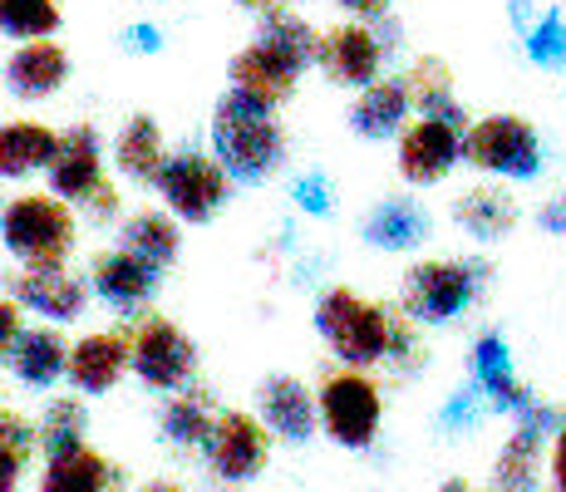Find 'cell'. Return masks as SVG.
I'll use <instances>...</instances> for the list:
<instances>
[{"mask_svg": "<svg viewBox=\"0 0 566 492\" xmlns=\"http://www.w3.org/2000/svg\"><path fill=\"white\" fill-rule=\"evenodd\" d=\"M315 404H321V429L331 433V443L350 448V453L375 448L385 399H379V385L365 369H331L315 389Z\"/></svg>", "mask_w": 566, "mask_h": 492, "instance_id": "277c9868", "label": "cell"}, {"mask_svg": "<svg viewBox=\"0 0 566 492\" xmlns=\"http://www.w3.org/2000/svg\"><path fill=\"white\" fill-rule=\"evenodd\" d=\"M154 188L163 197V207H168L178 222L202 227L227 207V197H232V178L222 172V163H217L212 153L182 148V153H168V163H163Z\"/></svg>", "mask_w": 566, "mask_h": 492, "instance_id": "8992f818", "label": "cell"}, {"mask_svg": "<svg viewBox=\"0 0 566 492\" xmlns=\"http://www.w3.org/2000/svg\"><path fill=\"white\" fill-rule=\"evenodd\" d=\"M207 473H212L217 488H247L266 473V458H271V439H266V423L256 414L242 409H222L217 414V429L212 443H207Z\"/></svg>", "mask_w": 566, "mask_h": 492, "instance_id": "9c48e42d", "label": "cell"}, {"mask_svg": "<svg viewBox=\"0 0 566 492\" xmlns=\"http://www.w3.org/2000/svg\"><path fill=\"white\" fill-rule=\"evenodd\" d=\"M542 473V443L527 433H513L493 463V492H537Z\"/></svg>", "mask_w": 566, "mask_h": 492, "instance_id": "1f68e13d", "label": "cell"}, {"mask_svg": "<svg viewBox=\"0 0 566 492\" xmlns=\"http://www.w3.org/2000/svg\"><path fill=\"white\" fill-rule=\"evenodd\" d=\"M552 483H557V492H566V429L557 433V448H552Z\"/></svg>", "mask_w": 566, "mask_h": 492, "instance_id": "bcb514c9", "label": "cell"}, {"mask_svg": "<svg viewBox=\"0 0 566 492\" xmlns=\"http://www.w3.org/2000/svg\"><path fill=\"white\" fill-rule=\"evenodd\" d=\"M340 10H350V15L360 20H385L389 15V0H335Z\"/></svg>", "mask_w": 566, "mask_h": 492, "instance_id": "f6af8a7d", "label": "cell"}, {"mask_svg": "<svg viewBox=\"0 0 566 492\" xmlns=\"http://www.w3.org/2000/svg\"><path fill=\"white\" fill-rule=\"evenodd\" d=\"M138 492H188L182 483H172V478H154V483H144Z\"/></svg>", "mask_w": 566, "mask_h": 492, "instance_id": "681fc988", "label": "cell"}, {"mask_svg": "<svg viewBox=\"0 0 566 492\" xmlns=\"http://www.w3.org/2000/svg\"><path fill=\"white\" fill-rule=\"evenodd\" d=\"M468 365H473V385L483 389V399H488V409H497V414H517L532 404V389H522L517 385V375H513V349H507V341L497 331H483L473 341V355H468Z\"/></svg>", "mask_w": 566, "mask_h": 492, "instance_id": "ac0fdd59", "label": "cell"}, {"mask_svg": "<svg viewBox=\"0 0 566 492\" xmlns=\"http://www.w3.org/2000/svg\"><path fill=\"white\" fill-rule=\"evenodd\" d=\"M84 433H90V409H84V399H74V394L50 399L45 419H40V448H45V458H64V453H74V448H84Z\"/></svg>", "mask_w": 566, "mask_h": 492, "instance_id": "4dcf8cb0", "label": "cell"}, {"mask_svg": "<svg viewBox=\"0 0 566 492\" xmlns=\"http://www.w3.org/2000/svg\"><path fill=\"white\" fill-rule=\"evenodd\" d=\"M256 419L266 423L276 439L311 443L315 439V423H321V404H315V389H306V379L266 375L256 385Z\"/></svg>", "mask_w": 566, "mask_h": 492, "instance_id": "4fadbf2b", "label": "cell"}, {"mask_svg": "<svg viewBox=\"0 0 566 492\" xmlns=\"http://www.w3.org/2000/svg\"><path fill=\"white\" fill-rule=\"evenodd\" d=\"M20 311H25V305H20L15 295H0V359H10V349H15L20 335H25V321H20Z\"/></svg>", "mask_w": 566, "mask_h": 492, "instance_id": "60d3db41", "label": "cell"}, {"mask_svg": "<svg viewBox=\"0 0 566 492\" xmlns=\"http://www.w3.org/2000/svg\"><path fill=\"white\" fill-rule=\"evenodd\" d=\"M114 163L128 182H158L163 163H168V148H163V128L154 114H134L114 138Z\"/></svg>", "mask_w": 566, "mask_h": 492, "instance_id": "d4e9b609", "label": "cell"}, {"mask_svg": "<svg viewBox=\"0 0 566 492\" xmlns=\"http://www.w3.org/2000/svg\"><path fill=\"white\" fill-rule=\"evenodd\" d=\"M134 369V355H128V335L124 331H94L84 341L70 345V385L80 394H108L118 379Z\"/></svg>", "mask_w": 566, "mask_h": 492, "instance_id": "e0dca14e", "label": "cell"}, {"mask_svg": "<svg viewBox=\"0 0 566 492\" xmlns=\"http://www.w3.org/2000/svg\"><path fill=\"white\" fill-rule=\"evenodd\" d=\"M10 369H15V379L25 389H54L64 379V369H70V345H64V335L54 331V325H35V331L20 335V345L10 349L6 359Z\"/></svg>", "mask_w": 566, "mask_h": 492, "instance_id": "cb8c5ba5", "label": "cell"}, {"mask_svg": "<svg viewBox=\"0 0 566 492\" xmlns=\"http://www.w3.org/2000/svg\"><path fill=\"white\" fill-rule=\"evenodd\" d=\"M453 163H463V134L439 118H413L399 134V172L413 188H433L453 172Z\"/></svg>", "mask_w": 566, "mask_h": 492, "instance_id": "30bf717a", "label": "cell"}, {"mask_svg": "<svg viewBox=\"0 0 566 492\" xmlns=\"http://www.w3.org/2000/svg\"><path fill=\"white\" fill-rule=\"evenodd\" d=\"M566 429V414L562 409H552V404H542V399H532L527 409L517 414V433H527V439H557V433Z\"/></svg>", "mask_w": 566, "mask_h": 492, "instance_id": "8d00e7d4", "label": "cell"}, {"mask_svg": "<svg viewBox=\"0 0 566 492\" xmlns=\"http://www.w3.org/2000/svg\"><path fill=\"white\" fill-rule=\"evenodd\" d=\"M20 468H25V458L0 448V492H20Z\"/></svg>", "mask_w": 566, "mask_h": 492, "instance_id": "ee69618b", "label": "cell"}, {"mask_svg": "<svg viewBox=\"0 0 566 492\" xmlns=\"http://www.w3.org/2000/svg\"><path fill=\"white\" fill-rule=\"evenodd\" d=\"M453 222H459L473 242H497V237L513 232L517 202L503 188H468V192H459V202H453Z\"/></svg>", "mask_w": 566, "mask_h": 492, "instance_id": "f546056e", "label": "cell"}, {"mask_svg": "<svg viewBox=\"0 0 566 492\" xmlns=\"http://www.w3.org/2000/svg\"><path fill=\"white\" fill-rule=\"evenodd\" d=\"M0 414H6V409H0Z\"/></svg>", "mask_w": 566, "mask_h": 492, "instance_id": "816d5d0a", "label": "cell"}, {"mask_svg": "<svg viewBox=\"0 0 566 492\" xmlns=\"http://www.w3.org/2000/svg\"><path fill=\"white\" fill-rule=\"evenodd\" d=\"M0 448H10V453L30 458L40 448V423L20 419V414H0Z\"/></svg>", "mask_w": 566, "mask_h": 492, "instance_id": "f35d334b", "label": "cell"}, {"mask_svg": "<svg viewBox=\"0 0 566 492\" xmlns=\"http://www.w3.org/2000/svg\"><path fill=\"white\" fill-rule=\"evenodd\" d=\"M40 492H124V468L84 443L64 458H50L40 473Z\"/></svg>", "mask_w": 566, "mask_h": 492, "instance_id": "603a6c76", "label": "cell"}, {"mask_svg": "<svg viewBox=\"0 0 566 492\" xmlns=\"http://www.w3.org/2000/svg\"><path fill=\"white\" fill-rule=\"evenodd\" d=\"M483 281V261H419L405 271V315L413 325H449L478 301Z\"/></svg>", "mask_w": 566, "mask_h": 492, "instance_id": "5b68a950", "label": "cell"}, {"mask_svg": "<svg viewBox=\"0 0 566 492\" xmlns=\"http://www.w3.org/2000/svg\"><path fill=\"white\" fill-rule=\"evenodd\" d=\"M291 202H296V212H306V217H315V222H325V217L335 212V182H331V172L306 168L296 182H291Z\"/></svg>", "mask_w": 566, "mask_h": 492, "instance_id": "d590c367", "label": "cell"}, {"mask_svg": "<svg viewBox=\"0 0 566 492\" xmlns=\"http://www.w3.org/2000/svg\"><path fill=\"white\" fill-rule=\"evenodd\" d=\"M242 10H252V15H271V10H281V0H237Z\"/></svg>", "mask_w": 566, "mask_h": 492, "instance_id": "c3c4849f", "label": "cell"}, {"mask_svg": "<svg viewBox=\"0 0 566 492\" xmlns=\"http://www.w3.org/2000/svg\"><path fill=\"white\" fill-rule=\"evenodd\" d=\"M0 247L20 271H60L74 251V212L54 192H20L0 207Z\"/></svg>", "mask_w": 566, "mask_h": 492, "instance_id": "7a4b0ae2", "label": "cell"}, {"mask_svg": "<svg viewBox=\"0 0 566 492\" xmlns=\"http://www.w3.org/2000/svg\"><path fill=\"white\" fill-rule=\"evenodd\" d=\"M439 492H478L473 483H463V478H449V483H443Z\"/></svg>", "mask_w": 566, "mask_h": 492, "instance_id": "f907efd6", "label": "cell"}, {"mask_svg": "<svg viewBox=\"0 0 566 492\" xmlns=\"http://www.w3.org/2000/svg\"><path fill=\"white\" fill-rule=\"evenodd\" d=\"M256 45L281 54L291 70H311V64H321V35H315V25L306 15H296V10H286V6L271 10V15H261Z\"/></svg>", "mask_w": 566, "mask_h": 492, "instance_id": "83f0119b", "label": "cell"}, {"mask_svg": "<svg viewBox=\"0 0 566 492\" xmlns=\"http://www.w3.org/2000/svg\"><path fill=\"white\" fill-rule=\"evenodd\" d=\"M227 90L232 94H242V98H252L256 108H266V114H276L281 104H286L291 94H296V80H301V70H291L281 54H271L266 45H247V50H237L232 54V70H227Z\"/></svg>", "mask_w": 566, "mask_h": 492, "instance_id": "2e32d148", "label": "cell"}, {"mask_svg": "<svg viewBox=\"0 0 566 492\" xmlns=\"http://www.w3.org/2000/svg\"><path fill=\"white\" fill-rule=\"evenodd\" d=\"M463 163L493 172V178L527 182L542 172V138H537V128L517 114L478 118V124L463 134Z\"/></svg>", "mask_w": 566, "mask_h": 492, "instance_id": "ba28073f", "label": "cell"}, {"mask_svg": "<svg viewBox=\"0 0 566 492\" xmlns=\"http://www.w3.org/2000/svg\"><path fill=\"white\" fill-rule=\"evenodd\" d=\"M50 178V192L70 207H84L94 192L104 188V138L94 124H74L60 144V158L54 168L45 172Z\"/></svg>", "mask_w": 566, "mask_h": 492, "instance_id": "7c38bea8", "label": "cell"}, {"mask_svg": "<svg viewBox=\"0 0 566 492\" xmlns=\"http://www.w3.org/2000/svg\"><path fill=\"white\" fill-rule=\"evenodd\" d=\"M60 6L54 0H0V35L10 40H50L60 30Z\"/></svg>", "mask_w": 566, "mask_h": 492, "instance_id": "d6a6232c", "label": "cell"}, {"mask_svg": "<svg viewBox=\"0 0 566 492\" xmlns=\"http://www.w3.org/2000/svg\"><path fill=\"white\" fill-rule=\"evenodd\" d=\"M84 217H90L94 227H104V222H114L118 217V192H114V182H104L99 192L90 197V202H84Z\"/></svg>", "mask_w": 566, "mask_h": 492, "instance_id": "b9f144b4", "label": "cell"}, {"mask_svg": "<svg viewBox=\"0 0 566 492\" xmlns=\"http://www.w3.org/2000/svg\"><path fill=\"white\" fill-rule=\"evenodd\" d=\"M217 414H222V409L212 404V394H207V389H188V394H172V399H168L158 429H163V439H168L172 448H202V453H207L212 429H217Z\"/></svg>", "mask_w": 566, "mask_h": 492, "instance_id": "f1b7e54d", "label": "cell"}, {"mask_svg": "<svg viewBox=\"0 0 566 492\" xmlns=\"http://www.w3.org/2000/svg\"><path fill=\"white\" fill-rule=\"evenodd\" d=\"M389 369H399V375H413V369L423 365V345H419V335H413V325L409 321H399L395 315V341H389V359H385Z\"/></svg>", "mask_w": 566, "mask_h": 492, "instance_id": "74e56055", "label": "cell"}, {"mask_svg": "<svg viewBox=\"0 0 566 492\" xmlns=\"http://www.w3.org/2000/svg\"><path fill=\"white\" fill-rule=\"evenodd\" d=\"M118 50L124 54H158L163 30L154 25V20H134V25H124V35H118Z\"/></svg>", "mask_w": 566, "mask_h": 492, "instance_id": "ab89813d", "label": "cell"}, {"mask_svg": "<svg viewBox=\"0 0 566 492\" xmlns=\"http://www.w3.org/2000/svg\"><path fill=\"white\" fill-rule=\"evenodd\" d=\"M527 60L537 64V70H562L566 64V15L557 6L542 10L537 25L527 30Z\"/></svg>", "mask_w": 566, "mask_h": 492, "instance_id": "836d02e7", "label": "cell"}, {"mask_svg": "<svg viewBox=\"0 0 566 492\" xmlns=\"http://www.w3.org/2000/svg\"><path fill=\"white\" fill-rule=\"evenodd\" d=\"M10 295H15L25 311L45 315L50 325H70L84 315V305H90V281L74 276L70 266L60 271H15L10 276Z\"/></svg>", "mask_w": 566, "mask_h": 492, "instance_id": "9a60e30c", "label": "cell"}, {"mask_svg": "<svg viewBox=\"0 0 566 492\" xmlns=\"http://www.w3.org/2000/svg\"><path fill=\"white\" fill-rule=\"evenodd\" d=\"M379 64H385V50L369 25H335L321 35V70L340 90L365 94L369 84H379Z\"/></svg>", "mask_w": 566, "mask_h": 492, "instance_id": "5bb4252c", "label": "cell"}, {"mask_svg": "<svg viewBox=\"0 0 566 492\" xmlns=\"http://www.w3.org/2000/svg\"><path fill=\"white\" fill-rule=\"evenodd\" d=\"M158 286H163V271L138 261L134 251H124V247L99 251V257L90 261V291L124 315H144V305L158 295Z\"/></svg>", "mask_w": 566, "mask_h": 492, "instance_id": "8fae6325", "label": "cell"}, {"mask_svg": "<svg viewBox=\"0 0 566 492\" xmlns=\"http://www.w3.org/2000/svg\"><path fill=\"white\" fill-rule=\"evenodd\" d=\"M409 114H413V98H409V80H379L350 104V128L369 144L379 138H395L409 128Z\"/></svg>", "mask_w": 566, "mask_h": 492, "instance_id": "7402d4cb", "label": "cell"}, {"mask_svg": "<svg viewBox=\"0 0 566 492\" xmlns=\"http://www.w3.org/2000/svg\"><path fill=\"white\" fill-rule=\"evenodd\" d=\"M118 247L134 251V257H138V261H148V266L168 271L172 261H178V251H182L178 217H172V212H154V207H144V212L124 217V227H118Z\"/></svg>", "mask_w": 566, "mask_h": 492, "instance_id": "4316f807", "label": "cell"}, {"mask_svg": "<svg viewBox=\"0 0 566 492\" xmlns=\"http://www.w3.org/2000/svg\"><path fill=\"white\" fill-rule=\"evenodd\" d=\"M315 331L331 345V355L345 369H369L389 359V341H395V315L385 305L365 301L350 286H331L315 301Z\"/></svg>", "mask_w": 566, "mask_h": 492, "instance_id": "3957f363", "label": "cell"}, {"mask_svg": "<svg viewBox=\"0 0 566 492\" xmlns=\"http://www.w3.org/2000/svg\"><path fill=\"white\" fill-rule=\"evenodd\" d=\"M409 80V98H413V108H419V118H439V124H449V128H459V134H468V108L453 98V74H449V64L443 60H419L413 70L405 74Z\"/></svg>", "mask_w": 566, "mask_h": 492, "instance_id": "484cf974", "label": "cell"}, {"mask_svg": "<svg viewBox=\"0 0 566 492\" xmlns=\"http://www.w3.org/2000/svg\"><path fill=\"white\" fill-rule=\"evenodd\" d=\"M128 355H134V375L158 394H178L198 375V345L192 335H182L168 315H138L128 331Z\"/></svg>", "mask_w": 566, "mask_h": 492, "instance_id": "52a82bcc", "label": "cell"}, {"mask_svg": "<svg viewBox=\"0 0 566 492\" xmlns=\"http://www.w3.org/2000/svg\"><path fill=\"white\" fill-rule=\"evenodd\" d=\"M207 138H212V158L222 163V172L237 188H261L286 168V128L276 124V114H266L232 90L212 104Z\"/></svg>", "mask_w": 566, "mask_h": 492, "instance_id": "6da1fadb", "label": "cell"}, {"mask_svg": "<svg viewBox=\"0 0 566 492\" xmlns=\"http://www.w3.org/2000/svg\"><path fill=\"white\" fill-rule=\"evenodd\" d=\"M483 414H488L483 389H478V385L453 389L449 399H443V409H439V429H443V439H463V433H478Z\"/></svg>", "mask_w": 566, "mask_h": 492, "instance_id": "e575fe53", "label": "cell"}, {"mask_svg": "<svg viewBox=\"0 0 566 492\" xmlns=\"http://www.w3.org/2000/svg\"><path fill=\"white\" fill-rule=\"evenodd\" d=\"M507 15H513V25L522 30V35L537 25V20H532V0H507Z\"/></svg>", "mask_w": 566, "mask_h": 492, "instance_id": "7dc6e473", "label": "cell"}, {"mask_svg": "<svg viewBox=\"0 0 566 492\" xmlns=\"http://www.w3.org/2000/svg\"><path fill=\"white\" fill-rule=\"evenodd\" d=\"M537 222H542V232L566 237V192H562V197H552V202L542 207V212H537Z\"/></svg>", "mask_w": 566, "mask_h": 492, "instance_id": "7bdbcfd3", "label": "cell"}, {"mask_svg": "<svg viewBox=\"0 0 566 492\" xmlns=\"http://www.w3.org/2000/svg\"><path fill=\"white\" fill-rule=\"evenodd\" d=\"M70 80V50L60 40H30L6 60V90L15 98H50Z\"/></svg>", "mask_w": 566, "mask_h": 492, "instance_id": "ffe728a7", "label": "cell"}, {"mask_svg": "<svg viewBox=\"0 0 566 492\" xmlns=\"http://www.w3.org/2000/svg\"><path fill=\"white\" fill-rule=\"evenodd\" d=\"M429 232H433V217L413 197H385V202L369 207L360 222L365 247L375 251H413L429 242Z\"/></svg>", "mask_w": 566, "mask_h": 492, "instance_id": "44dd1931", "label": "cell"}, {"mask_svg": "<svg viewBox=\"0 0 566 492\" xmlns=\"http://www.w3.org/2000/svg\"><path fill=\"white\" fill-rule=\"evenodd\" d=\"M60 144H64V134H54L40 118H10V124H0V178L20 182V178H35V172H50L54 158H60Z\"/></svg>", "mask_w": 566, "mask_h": 492, "instance_id": "d6986e66", "label": "cell"}]
</instances>
